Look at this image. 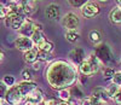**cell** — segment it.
<instances>
[{
	"mask_svg": "<svg viewBox=\"0 0 121 105\" xmlns=\"http://www.w3.org/2000/svg\"><path fill=\"white\" fill-rule=\"evenodd\" d=\"M3 82L5 83L7 87H12L15 85V77L12 75H5L4 79H3Z\"/></svg>",
	"mask_w": 121,
	"mask_h": 105,
	"instance_id": "24",
	"label": "cell"
},
{
	"mask_svg": "<svg viewBox=\"0 0 121 105\" xmlns=\"http://www.w3.org/2000/svg\"><path fill=\"white\" fill-rule=\"evenodd\" d=\"M69 57L70 60L75 64H81V63L85 60V53H84V50L81 48H74L69 52Z\"/></svg>",
	"mask_w": 121,
	"mask_h": 105,
	"instance_id": "8",
	"label": "cell"
},
{
	"mask_svg": "<svg viewBox=\"0 0 121 105\" xmlns=\"http://www.w3.org/2000/svg\"><path fill=\"white\" fill-rule=\"evenodd\" d=\"M92 97H95V98H97V99H99V100H102L103 103H105V101L108 100V98H109L108 92H107V89H104V88H96V89H93Z\"/></svg>",
	"mask_w": 121,
	"mask_h": 105,
	"instance_id": "16",
	"label": "cell"
},
{
	"mask_svg": "<svg viewBox=\"0 0 121 105\" xmlns=\"http://www.w3.org/2000/svg\"><path fill=\"white\" fill-rule=\"evenodd\" d=\"M68 3L74 7H82L87 3V0H68Z\"/></svg>",
	"mask_w": 121,
	"mask_h": 105,
	"instance_id": "25",
	"label": "cell"
},
{
	"mask_svg": "<svg viewBox=\"0 0 121 105\" xmlns=\"http://www.w3.org/2000/svg\"><path fill=\"white\" fill-rule=\"evenodd\" d=\"M70 92H72V96H74L76 98H82L84 97V92L81 91V88H80L79 86H74L72 89H70Z\"/></svg>",
	"mask_w": 121,
	"mask_h": 105,
	"instance_id": "23",
	"label": "cell"
},
{
	"mask_svg": "<svg viewBox=\"0 0 121 105\" xmlns=\"http://www.w3.org/2000/svg\"><path fill=\"white\" fill-rule=\"evenodd\" d=\"M11 1H12V3H18L19 0H11Z\"/></svg>",
	"mask_w": 121,
	"mask_h": 105,
	"instance_id": "41",
	"label": "cell"
},
{
	"mask_svg": "<svg viewBox=\"0 0 121 105\" xmlns=\"http://www.w3.org/2000/svg\"><path fill=\"white\" fill-rule=\"evenodd\" d=\"M81 13L86 18H92L99 13V6L95 3H86L81 7Z\"/></svg>",
	"mask_w": 121,
	"mask_h": 105,
	"instance_id": "6",
	"label": "cell"
},
{
	"mask_svg": "<svg viewBox=\"0 0 121 105\" xmlns=\"http://www.w3.org/2000/svg\"><path fill=\"white\" fill-rule=\"evenodd\" d=\"M62 25L67 30H76L79 27V18L75 13L69 12L62 18Z\"/></svg>",
	"mask_w": 121,
	"mask_h": 105,
	"instance_id": "4",
	"label": "cell"
},
{
	"mask_svg": "<svg viewBox=\"0 0 121 105\" xmlns=\"http://www.w3.org/2000/svg\"><path fill=\"white\" fill-rule=\"evenodd\" d=\"M38 48L34 47L32 50H29L27 52H24V55H23V59L26 63H28V64H33V63H35L38 60Z\"/></svg>",
	"mask_w": 121,
	"mask_h": 105,
	"instance_id": "13",
	"label": "cell"
},
{
	"mask_svg": "<svg viewBox=\"0 0 121 105\" xmlns=\"http://www.w3.org/2000/svg\"><path fill=\"white\" fill-rule=\"evenodd\" d=\"M57 105H72V104L68 101H60V103H57Z\"/></svg>",
	"mask_w": 121,
	"mask_h": 105,
	"instance_id": "35",
	"label": "cell"
},
{
	"mask_svg": "<svg viewBox=\"0 0 121 105\" xmlns=\"http://www.w3.org/2000/svg\"><path fill=\"white\" fill-rule=\"evenodd\" d=\"M43 99H44V94H43V92L40 91L39 88H35L34 91H32L29 94H27V96H26V100L32 101L35 105L40 104V103L43 101Z\"/></svg>",
	"mask_w": 121,
	"mask_h": 105,
	"instance_id": "10",
	"label": "cell"
},
{
	"mask_svg": "<svg viewBox=\"0 0 121 105\" xmlns=\"http://www.w3.org/2000/svg\"><path fill=\"white\" fill-rule=\"evenodd\" d=\"M79 36H80V34L76 30H67V33H65V39L69 42H76Z\"/></svg>",
	"mask_w": 121,
	"mask_h": 105,
	"instance_id": "17",
	"label": "cell"
},
{
	"mask_svg": "<svg viewBox=\"0 0 121 105\" xmlns=\"http://www.w3.org/2000/svg\"><path fill=\"white\" fill-rule=\"evenodd\" d=\"M22 77H23V81H32V79H33L32 71L29 69H24L22 71Z\"/></svg>",
	"mask_w": 121,
	"mask_h": 105,
	"instance_id": "27",
	"label": "cell"
},
{
	"mask_svg": "<svg viewBox=\"0 0 121 105\" xmlns=\"http://www.w3.org/2000/svg\"><path fill=\"white\" fill-rule=\"evenodd\" d=\"M82 105H92V101H91V98L84 99V101H82Z\"/></svg>",
	"mask_w": 121,
	"mask_h": 105,
	"instance_id": "34",
	"label": "cell"
},
{
	"mask_svg": "<svg viewBox=\"0 0 121 105\" xmlns=\"http://www.w3.org/2000/svg\"><path fill=\"white\" fill-rule=\"evenodd\" d=\"M6 92H7V86L3 81H0V98H3L6 96Z\"/></svg>",
	"mask_w": 121,
	"mask_h": 105,
	"instance_id": "29",
	"label": "cell"
},
{
	"mask_svg": "<svg viewBox=\"0 0 121 105\" xmlns=\"http://www.w3.org/2000/svg\"><path fill=\"white\" fill-rule=\"evenodd\" d=\"M33 24H34V22H30V21L26 19V22L23 23V25L21 27V29L18 30L19 34H21L22 36H28V38H30V36L33 35V33H34V27H33Z\"/></svg>",
	"mask_w": 121,
	"mask_h": 105,
	"instance_id": "12",
	"label": "cell"
},
{
	"mask_svg": "<svg viewBox=\"0 0 121 105\" xmlns=\"http://www.w3.org/2000/svg\"><path fill=\"white\" fill-rule=\"evenodd\" d=\"M46 79L55 89L67 88L76 81V69L65 60H55L46 69Z\"/></svg>",
	"mask_w": 121,
	"mask_h": 105,
	"instance_id": "1",
	"label": "cell"
},
{
	"mask_svg": "<svg viewBox=\"0 0 121 105\" xmlns=\"http://www.w3.org/2000/svg\"><path fill=\"white\" fill-rule=\"evenodd\" d=\"M95 55L99 58V60H100V62L105 63V64H109V63H112V62L114 60L112 51H110L109 46H108V45H105V44L98 45V46H97V48H96Z\"/></svg>",
	"mask_w": 121,
	"mask_h": 105,
	"instance_id": "3",
	"label": "cell"
},
{
	"mask_svg": "<svg viewBox=\"0 0 121 105\" xmlns=\"http://www.w3.org/2000/svg\"><path fill=\"white\" fill-rule=\"evenodd\" d=\"M115 1H116V4H117V7L121 8V0H115Z\"/></svg>",
	"mask_w": 121,
	"mask_h": 105,
	"instance_id": "38",
	"label": "cell"
},
{
	"mask_svg": "<svg viewBox=\"0 0 121 105\" xmlns=\"http://www.w3.org/2000/svg\"><path fill=\"white\" fill-rule=\"evenodd\" d=\"M24 99V96L19 92L17 86H12L10 87L6 92V96H5V100L11 104V105H19L22 103V100Z\"/></svg>",
	"mask_w": 121,
	"mask_h": 105,
	"instance_id": "2",
	"label": "cell"
},
{
	"mask_svg": "<svg viewBox=\"0 0 121 105\" xmlns=\"http://www.w3.org/2000/svg\"><path fill=\"white\" fill-rule=\"evenodd\" d=\"M3 59H4V53H3V51L0 50V63L3 62Z\"/></svg>",
	"mask_w": 121,
	"mask_h": 105,
	"instance_id": "36",
	"label": "cell"
},
{
	"mask_svg": "<svg viewBox=\"0 0 121 105\" xmlns=\"http://www.w3.org/2000/svg\"><path fill=\"white\" fill-rule=\"evenodd\" d=\"M52 58H53L52 53H48L45 51H38V59L40 62H50L52 60Z\"/></svg>",
	"mask_w": 121,
	"mask_h": 105,
	"instance_id": "19",
	"label": "cell"
},
{
	"mask_svg": "<svg viewBox=\"0 0 121 105\" xmlns=\"http://www.w3.org/2000/svg\"><path fill=\"white\" fill-rule=\"evenodd\" d=\"M59 15H60V10H59V6L56 5V4H51L48 5L45 10V16L48 18V19H58L59 18Z\"/></svg>",
	"mask_w": 121,
	"mask_h": 105,
	"instance_id": "9",
	"label": "cell"
},
{
	"mask_svg": "<svg viewBox=\"0 0 121 105\" xmlns=\"http://www.w3.org/2000/svg\"><path fill=\"white\" fill-rule=\"evenodd\" d=\"M58 97L62 99L63 101H68L70 98H72V92L68 88H62L58 91Z\"/></svg>",
	"mask_w": 121,
	"mask_h": 105,
	"instance_id": "18",
	"label": "cell"
},
{
	"mask_svg": "<svg viewBox=\"0 0 121 105\" xmlns=\"http://www.w3.org/2000/svg\"><path fill=\"white\" fill-rule=\"evenodd\" d=\"M112 80H113V83H114V85L121 87V71H116L115 74H114V76H113Z\"/></svg>",
	"mask_w": 121,
	"mask_h": 105,
	"instance_id": "26",
	"label": "cell"
},
{
	"mask_svg": "<svg viewBox=\"0 0 121 105\" xmlns=\"http://www.w3.org/2000/svg\"><path fill=\"white\" fill-rule=\"evenodd\" d=\"M5 104V99L4 98H0V105H4Z\"/></svg>",
	"mask_w": 121,
	"mask_h": 105,
	"instance_id": "39",
	"label": "cell"
},
{
	"mask_svg": "<svg viewBox=\"0 0 121 105\" xmlns=\"http://www.w3.org/2000/svg\"><path fill=\"white\" fill-rule=\"evenodd\" d=\"M44 105H57V103H56V100H53V99H46V100L44 101Z\"/></svg>",
	"mask_w": 121,
	"mask_h": 105,
	"instance_id": "31",
	"label": "cell"
},
{
	"mask_svg": "<svg viewBox=\"0 0 121 105\" xmlns=\"http://www.w3.org/2000/svg\"><path fill=\"white\" fill-rule=\"evenodd\" d=\"M110 22L114 25H120L121 24V8L120 7H114L109 15Z\"/></svg>",
	"mask_w": 121,
	"mask_h": 105,
	"instance_id": "15",
	"label": "cell"
},
{
	"mask_svg": "<svg viewBox=\"0 0 121 105\" xmlns=\"http://www.w3.org/2000/svg\"><path fill=\"white\" fill-rule=\"evenodd\" d=\"M30 39H32L33 44H34V46L36 48H39L40 46H43L46 42V39H45V36L43 34V31H34L33 35L30 36Z\"/></svg>",
	"mask_w": 121,
	"mask_h": 105,
	"instance_id": "14",
	"label": "cell"
},
{
	"mask_svg": "<svg viewBox=\"0 0 121 105\" xmlns=\"http://www.w3.org/2000/svg\"><path fill=\"white\" fill-rule=\"evenodd\" d=\"M24 105H35V104H34V103H32V101H28V100H26Z\"/></svg>",
	"mask_w": 121,
	"mask_h": 105,
	"instance_id": "37",
	"label": "cell"
},
{
	"mask_svg": "<svg viewBox=\"0 0 121 105\" xmlns=\"http://www.w3.org/2000/svg\"><path fill=\"white\" fill-rule=\"evenodd\" d=\"M114 100H115L119 105H121V91H120V92L116 94V96L114 97Z\"/></svg>",
	"mask_w": 121,
	"mask_h": 105,
	"instance_id": "32",
	"label": "cell"
},
{
	"mask_svg": "<svg viewBox=\"0 0 121 105\" xmlns=\"http://www.w3.org/2000/svg\"><path fill=\"white\" fill-rule=\"evenodd\" d=\"M114 74H115V71H114L112 68H107V69L104 70V72H103L104 79H113Z\"/></svg>",
	"mask_w": 121,
	"mask_h": 105,
	"instance_id": "28",
	"label": "cell"
},
{
	"mask_svg": "<svg viewBox=\"0 0 121 105\" xmlns=\"http://www.w3.org/2000/svg\"><path fill=\"white\" fill-rule=\"evenodd\" d=\"M53 44L52 42H50V41H46V42L43 45V46H40L38 50L39 51H45V52H48V53H52V51H53Z\"/></svg>",
	"mask_w": 121,
	"mask_h": 105,
	"instance_id": "22",
	"label": "cell"
},
{
	"mask_svg": "<svg viewBox=\"0 0 121 105\" xmlns=\"http://www.w3.org/2000/svg\"><path fill=\"white\" fill-rule=\"evenodd\" d=\"M72 105H74V104H72Z\"/></svg>",
	"mask_w": 121,
	"mask_h": 105,
	"instance_id": "43",
	"label": "cell"
},
{
	"mask_svg": "<svg viewBox=\"0 0 121 105\" xmlns=\"http://www.w3.org/2000/svg\"><path fill=\"white\" fill-rule=\"evenodd\" d=\"M3 7H4V5H1V4H0V10H1Z\"/></svg>",
	"mask_w": 121,
	"mask_h": 105,
	"instance_id": "42",
	"label": "cell"
},
{
	"mask_svg": "<svg viewBox=\"0 0 121 105\" xmlns=\"http://www.w3.org/2000/svg\"><path fill=\"white\" fill-rule=\"evenodd\" d=\"M34 31H43V24L41 23H34Z\"/></svg>",
	"mask_w": 121,
	"mask_h": 105,
	"instance_id": "30",
	"label": "cell"
},
{
	"mask_svg": "<svg viewBox=\"0 0 121 105\" xmlns=\"http://www.w3.org/2000/svg\"><path fill=\"white\" fill-rule=\"evenodd\" d=\"M40 67H41V63H40V60H36L35 63H33V69H34V70H39Z\"/></svg>",
	"mask_w": 121,
	"mask_h": 105,
	"instance_id": "33",
	"label": "cell"
},
{
	"mask_svg": "<svg viewBox=\"0 0 121 105\" xmlns=\"http://www.w3.org/2000/svg\"><path fill=\"white\" fill-rule=\"evenodd\" d=\"M90 40L92 41L93 44H99L100 40H102V34H100L98 30H92L90 33Z\"/></svg>",
	"mask_w": 121,
	"mask_h": 105,
	"instance_id": "20",
	"label": "cell"
},
{
	"mask_svg": "<svg viewBox=\"0 0 121 105\" xmlns=\"http://www.w3.org/2000/svg\"><path fill=\"white\" fill-rule=\"evenodd\" d=\"M79 69H80V72H81L82 75H85V76H92V75H95L97 72V70L92 67V64H91L87 59H85L81 64H80Z\"/></svg>",
	"mask_w": 121,
	"mask_h": 105,
	"instance_id": "11",
	"label": "cell"
},
{
	"mask_svg": "<svg viewBox=\"0 0 121 105\" xmlns=\"http://www.w3.org/2000/svg\"><path fill=\"white\" fill-rule=\"evenodd\" d=\"M98 1H100V3H107L108 0H98Z\"/></svg>",
	"mask_w": 121,
	"mask_h": 105,
	"instance_id": "40",
	"label": "cell"
},
{
	"mask_svg": "<svg viewBox=\"0 0 121 105\" xmlns=\"http://www.w3.org/2000/svg\"><path fill=\"white\" fill-rule=\"evenodd\" d=\"M17 87H18L19 92H21L23 96H24V98H26L27 94H29L30 92L34 91L35 88H38L36 87V83L33 82V81H22V82H19L18 85H17Z\"/></svg>",
	"mask_w": 121,
	"mask_h": 105,
	"instance_id": "7",
	"label": "cell"
},
{
	"mask_svg": "<svg viewBox=\"0 0 121 105\" xmlns=\"http://www.w3.org/2000/svg\"><path fill=\"white\" fill-rule=\"evenodd\" d=\"M120 91H121V87H119V86L114 85V83H113L112 86H109V87H108V89H107L108 96H109L110 98H114V97L116 96V94H117Z\"/></svg>",
	"mask_w": 121,
	"mask_h": 105,
	"instance_id": "21",
	"label": "cell"
},
{
	"mask_svg": "<svg viewBox=\"0 0 121 105\" xmlns=\"http://www.w3.org/2000/svg\"><path fill=\"white\" fill-rule=\"evenodd\" d=\"M15 46H16L19 51H23V52H27V51H29V50L34 48V44H33L32 39L28 38V36H22V35H19V36L16 39Z\"/></svg>",
	"mask_w": 121,
	"mask_h": 105,
	"instance_id": "5",
	"label": "cell"
}]
</instances>
